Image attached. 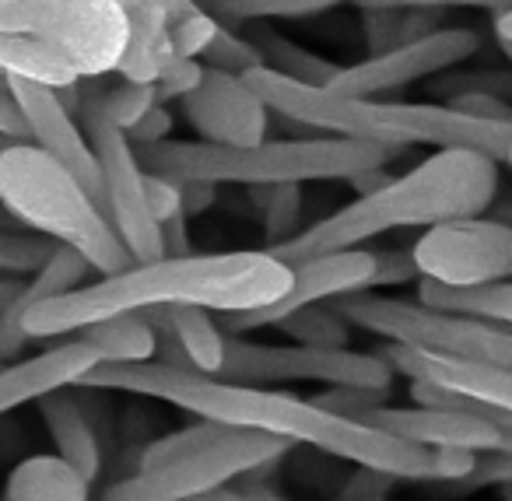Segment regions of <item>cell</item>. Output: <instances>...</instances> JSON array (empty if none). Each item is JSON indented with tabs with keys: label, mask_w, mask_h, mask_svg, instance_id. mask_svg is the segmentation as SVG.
<instances>
[{
	"label": "cell",
	"mask_w": 512,
	"mask_h": 501,
	"mask_svg": "<svg viewBox=\"0 0 512 501\" xmlns=\"http://www.w3.org/2000/svg\"><path fill=\"white\" fill-rule=\"evenodd\" d=\"M78 389H109V393H134L162 400L193 417H207L225 428L264 431L288 445H313L334 459L355 466L383 470L397 480H428L432 449L400 442L379 428H369L351 417L330 414L320 403L299 400L292 393H274L267 386H242L190 368H169L162 361L141 365H95Z\"/></svg>",
	"instance_id": "6da1fadb"
},
{
	"label": "cell",
	"mask_w": 512,
	"mask_h": 501,
	"mask_svg": "<svg viewBox=\"0 0 512 501\" xmlns=\"http://www.w3.org/2000/svg\"><path fill=\"white\" fill-rule=\"evenodd\" d=\"M288 288H292V267L267 249L162 256L151 263H130L120 274L95 277L67 295L46 298L25 312L22 330L29 340L74 337L99 319L176 309V305L235 316L278 302Z\"/></svg>",
	"instance_id": "7a4b0ae2"
},
{
	"label": "cell",
	"mask_w": 512,
	"mask_h": 501,
	"mask_svg": "<svg viewBox=\"0 0 512 501\" xmlns=\"http://www.w3.org/2000/svg\"><path fill=\"white\" fill-rule=\"evenodd\" d=\"M498 172H502L498 162L477 151H435L411 172L393 176L369 197H355L341 211L302 228L299 235H292L281 246H271L267 253L292 267L309 256L358 249L393 228H432L442 221L477 218L495 200Z\"/></svg>",
	"instance_id": "3957f363"
},
{
	"label": "cell",
	"mask_w": 512,
	"mask_h": 501,
	"mask_svg": "<svg viewBox=\"0 0 512 501\" xmlns=\"http://www.w3.org/2000/svg\"><path fill=\"white\" fill-rule=\"evenodd\" d=\"M271 113L302 123L323 137H351L379 148H407V144H432V148H460L488 155L502 165L512 151V120H481L453 106H428V102H386V99H351L320 85L281 78V74L256 67L242 74Z\"/></svg>",
	"instance_id": "277c9868"
},
{
	"label": "cell",
	"mask_w": 512,
	"mask_h": 501,
	"mask_svg": "<svg viewBox=\"0 0 512 501\" xmlns=\"http://www.w3.org/2000/svg\"><path fill=\"white\" fill-rule=\"evenodd\" d=\"M141 165L176 183H214V186H271L285 183H351L369 169L393 158V148H379L351 137H309V141H260L246 148L204 141H162L137 148Z\"/></svg>",
	"instance_id": "5b68a950"
},
{
	"label": "cell",
	"mask_w": 512,
	"mask_h": 501,
	"mask_svg": "<svg viewBox=\"0 0 512 501\" xmlns=\"http://www.w3.org/2000/svg\"><path fill=\"white\" fill-rule=\"evenodd\" d=\"M0 204L32 235L85 256L99 277L134 263L99 200L36 144L11 141L0 151Z\"/></svg>",
	"instance_id": "8992f818"
},
{
	"label": "cell",
	"mask_w": 512,
	"mask_h": 501,
	"mask_svg": "<svg viewBox=\"0 0 512 501\" xmlns=\"http://www.w3.org/2000/svg\"><path fill=\"white\" fill-rule=\"evenodd\" d=\"M334 305L348 316L355 330L376 333L386 344L446 354V358L512 375V326L439 312L421 302H404V298L369 295V291H358Z\"/></svg>",
	"instance_id": "52a82bcc"
},
{
	"label": "cell",
	"mask_w": 512,
	"mask_h": 501,
	"mask_svg": "<svg viewBox=\"0 0 512 501\" xmlns=\"http://www.w3.org/2000/svg\"><path fill=\"white\" fill-rule=\"evenodd\" d=\"M0 29L32 36L88 81L116 71L130 32L127 11L113 0H8Z\"/></svg>",
	"instance_id": "ba28073f"
},
{
	"label": "cell",
	"mask_w": 512,
	"mask_h": 501,
	"mask_svg": "<svg viewBox=\"0 0 512 501\" xmlns=\"http://www.w3.org/2000/svg\"><path fill=\"white\" fill-rule=\"evenodd\" d=\"M218 379L242 386H285V382H316V386H358L393 389V368L383 354L351 351V347H309V344H256L239 333H228L225 365Z\"/></svg>",
	"instance_id": "9c48e42d"
},
{
	"label": "cell",
	"mask_w": 512,
	"mask_h": 501,
	"mask_svg": "<svg viewBox=\"0 0 512 501\" xmlns=\"http://www.w3.org/2000/svg\"><path fill=\"white\" fill-rule=\"evenodd\" d=\"M285 449L288 442L264 435V431L232 428L225 438L204 449L120 477L102 491V501H193L214 487L232 484L235 477H246L274 463Z\"/></svg>",
	"instance_id": "30bf717a"
},
{
	"label": "cell",
	"mask_w": 512,
	"mask_h": 501,
	"mask_svg": "<svg viewBox=\"0 0 512 501\" xmlns=\"http://www.w3.org/2000/svg\"><path fill=\"white\" fill-rule=\"evenodd\" d=\"M95 81L85 92L81 116H85L88 144H92L95 162H99V172H102V211H106V218L113 221L116 235L123 239L127 253L134 256V263L162 260L165 256L162 228H158V221L151 218L148 190H144L148 169L141 165V155H137L127 130H120L106 116Z\"/></svg>",
	"instance_id": "8fae6325"
},
{
	"label": "cell",
	"mask_w": 512,
	"mask_h": 501,
	"mask_svg": "<svg viewBox=\"0 0 512 501\" xmlns=\"http://www.w3.org/2000/svg\"><path fill=\"white\" fill-rule=\"evenodd\" d=\"M418 277L446 288L512 281V225L488 218H456L421 232L411 246Z\"/></svg>",
	"instance_id": "7c38bea8"
},
{
	"label": "cell",
	"mask_w": 512,
	"mask_h": 501,
	"mask_svg": "<svg viewBox=\"0 0 512 501\" xmlns=\"http://www.w3.org/2000/svg\"><path fill=\"white\" fill-rule=\"evenodd\" d=\"M477 50H481V32L467 29V25L435 29L421 39L341 67L327 88L337 95H351V99H383L400 88H411L414 81L435 78V74L477 57Z\"/></svg>",
	"instance_id": "4fadbf2b"
},
{
	"label": "cell",
	"mask_w": 512,
	"mask_h": 501,
	"mask_svg": "<svg viewBox=\"0 0 512 501\" xmlns=\"http://www.w3.org/2000/svg\"><path fill=\"white\" fill-rule=\"evenodd\" d=\"M376 284V253L372 249H341V253H320L309 256L302 263H292V288L278 298V302L264 305V309L235 312V316H221L225 333H256V330H278L288 316L309 309V305L323 302H341L358 291H369Z\"/></svg>",
	"instance_id": "5bb4252c"
},
{
	"label": "cell",
	"mask_w": 512,
	"mask_h": 501,
	"mask_svg": "<svg viewBox=\"0 0 512 501\" xmlns=\"http://www.w3.org/2000/svg\"><path fill=\"white\" fill-rule=\"evenodd\" d=\"M362 424L379 428L400 442L421 449H474V452H512V421L470 414V410H439V407H379L365 410Z\"/></svg>",
	"instance_id": "9a60e30c"
},
{
	"label": "cell",
	"mask_w": 512,
	"mask_h": 501,
	"mask_svg": "<svg viewBox=\"0 0 512 501\" xmlns=\"http://www.w3.org/2000/svg\"><path fill=\"white\" fill-rule=\"evenodd\" d=\"M183 116L204 144L246 148L267 141V102L256 95L242 74H225L207 67L200 85L186 95Z\"/></svg>",
	"instance_id": "2e32d148"
},
{
	"label": "cell",
	"mask_w": 512,
	"mask_h": 501,
	"mask_svg": "<svg viewBox=\"0 0 512 501\" xmlns=\"http://www.w3.org/2000/svg\"><path fill=\"white\" fill-rule=\"evenodd\" d=\"M8 88L15 95L18 109L25 116L29 127V144H36L39 151L60 162L74 179H81L88 193L102 204V172L95 162V151L88 144V134L78 127L71 109L60 102V92L50 85L25 78H8Z\"/></svg>",
	"instance_id": "e0dca14e"
},
{
	"label": "cell",
	"mask_w": 512,
	"mask_h": 501,
	"mask_svg": "<svg viewBox=\"0 0 512 501\" xmlns=\"http://www.w3.org/2000/svg\"><path fill=\"white\" fill-rule=\"evenodd\" d=\"M95 365H102L99 354L88 347L81 333L32 354V358H15L0 365V417L25 403H39L46 393L78 386Z\"/></svg>",
	"instance_id": "ac0fdd59"
},
{
	"label": "cell",
	"mask_w": 512,
	"mask_h": 501,
	"mask_svg": "<svg viewBox=\"0 0 512 501\" xmlns=\"http://www.w3.org/2000/svg\"><path fill=\"white\" fill-rule=\"evenodd\" d=\"M393 375H404L407 382H432V386L453 389V393L474 396V400L488 403L491 410L512 417V375L495 372V368L470 365V361H456L446 354L432 351H414V347L386 344L379 351Z\"/></svg>",
	"instance_id": "d6986e66"
},
{
	"label": "cell",
	"mask_w": 512,
	"mask_h": 501,
	"mask_svg": "<svg viewBox=\"0 0 512 501\" xmlns=\"http://www.w3.org/2000/svg\"><path fill=\"white\" fill-rule=\"evenodd\" d=\"M92 274L95 270L88 267L85 256H78L67 246H57L50 253V260H46L36 274L22 277L18 295L8 302V309L0 312V361H15L18 354L25 351V344H29V337H25V330H22L25 312L36 309L46 298H57V295H67V291L81 288V284H88Z\"/></svg>",
	"instance_id": "ffe728a7"
},
{
	"label": "cell",
	"mask_w": 512,
	"mask_h": 501,
	"mask_svg": "<svg viewBox=\"0 0 512 501\" xmlns=\"http://www.w3.org/2000/svg\"><path fill=\"white\" fill-rule=\"evenodd\" d=\"M71 389L46 393L43 400H39V414H43V424H46V431H50V442H53V449H57V456L67 459L88 484H95L102 470V445H99V435H95L92 414H88L85 403H81Z\"/></svg>",
	"instance_id": "44dd1931"
},
{
	"label": "cell",
	"mask_w": 512,
	"mask_h": 501,
	"mask_svg": "<svg viewBox=\"0 0 512 501\" xmlns=\"http://www.w3.org/2000/svg\"><path fill=\"white\" fill-rule=\"evenodd\" d=\"M127 46H123V57L116 64V78L123 81H144V85H155L158 74L165 71L176 53H172L169 39V11L162 8V0H130L127 8Z\"/></svg>",
	"instance_id": "7402d4cb"
},
{
	"label": "cell",
	"mask_w": 512,
	"mask_h": 501,
	"mask_svg": "<svg viewBox=\"0 0 512 501\" xmlns=\"http://www.w3.org/2000/svg\"><path fill=\"white\" fill-rule=\"evenodd\" d=\"M4 501H92V484L57 452H43L8 473Z\"/></svg>",
	"instance_id": "603a6c76"
},
{
	"label": "cell",
	"mask_w": 512,
	"mask_h": 501,
	"mask_svg": "<svg viewBox=\"0 0 512 501\" xmlns=\"http://www.w3.org/2000/svg\"><path fill=\"white\" fill-rule=\"evenodd\" d=\"M155 323L172 333V340L179 344V351H183V358L190 361L193 372L214 375V379H218L221 365H225L228 337H225V326L214 323L211 312L197 309V305H176V309H158Z\"/></svg>",
	"instance_id": "cb8c5ba5"
},
{
	"label": "cell",
	"mask_w": 512,
	"mask_h": 501,
	"mask_svg": "<svg viewBox=\"0 0 512 501\" xmlns=\"http://www.w3.org/2000/svg\"><path fill=\"white\" fill-rule=\"evenodd\" d=\"M81 337L88 340L102 365H141L155 361L158 354V330L148 312H123L99 323L85 326Z\"/></svg>",
	"instance_id": "d4e9b609"
},
{
	"label": "cell",
	"mask_w": 512,
	"mask_h": 501,
	"mask_svg": "<svg viewBox=\"0 0 512 501\" xmlns=\"http://www.w3.org/2000/svg\"><path fill=\"white\" fill-rule=\"evenodd\" d=\"M418 302L439 312L488 319V323L512 326V281L470 284V288H446L439 281H418Z\"/></svg>",
	"instance_id": "484cf974"
},
{
	"label": "cell",
	"mask_w": 512,
	"mask_h": 501,
	"mask_svg": "<svg viewBox=\"0 0 512 501\" xmlns=\"http://www.w3.org/2000/svg\"><path fill=\"white\" fill-rule=\"evenodd\" d=\"M0 78L39 81V85H50L57 92L81 81L57 53L15 29H0Z\"/></svg>",
	"instance_id": "4316f807"
},
{
	"label": "cell",
	"mask_w": 512,
	"mask_h": 501,
	"mask_svg": "<svg viewBox=\"0 0 512 501\" xmlns=\"http://www.w3.org/2000/svg\"><path fill=\"white\" fill-rule=\"evenodd\" d=\"M253 46L260 50V57H264V67L274 74H281V78H292V81H302V85H320L327 88L330 81H334V74L341 71L337 64H330V60H323L320 53L306 50V46L292 43V39L278 36V32L271 29H253Z\"/></svg>",
	"instance_id": "83f0119b"
},
{
	"label": "cell",
	"mask_w": 512,
	"mask_h": 501,
	"mask_svg": "<svg viewBox=\"0 0 512 501\" xmlns=\"http://www.w3.org/2000/svg\"><path fill=\"white\" fill-rule=\"evenodd\" d=\"M218 22L228 25H256V22H292V18H313L334 11L341 4L358 0H197Z\"/></svg>",
	"instance_id": "f1b7e54d"
},
{
	"label": "cell",
	"mask_w": 512,
	"mask_h": 501,
	"mask_svg": "<svg viewBox=\"0 0 512 501\" xmlns=\"http://www.w3.org/2000/svg\"><path fill=\"white\" fill-rule=\"evenodd\" d=\"M285 337H292L295 344H309V347H348L351 330L355 326L348 323L337 305H309V309L288 316L285 323L278 326Z\"/></svg>",
	"instance_id": "f546056e"
},
{
	"label": "cell",
	"mask_w": 512,
	"mask_h": 501,
	"mask_svg": "<svg viewBox=\"0 0 512 501\" xmlns=\"http://www.w3.org/2000/svg\"><path fill=\"white\" fill-rule=\"evenodd\" d=\"M228 431L232 428H225V424L197 417V421L186 424V428H176V431H169V435H162V438H155V442L144 445L141 456H137V470H151V466H162L176 456H186V452H197V449H204V445L225 438Z\"/></svg>",
	"instance_id": "4dcf8cb0"
},
{
	"label": "cell",
	"mask_w": 512,
	"mask_h": 501,
	"mask_svg": "<svg viewBox=\"0 0 512 501\" xmlns=\"http://www.w3.org/2000/svg\"><path fill=\"white\" fill-rule=\"evenodd\" d=\"M99 102L106 109V116L120 130H134L151 109L158 106L155 85H144V81H123L116 88H99Z\"/></svg>",
	"instance_id": "1f68e13d"
},
{
	"label": "cell",
	"mask_w": 512,
	"mask_h": 501,
	"mask_svg": "<svg viewBox=\"0 0 512 501\" xmlns=\"http://www.w3.org/2000/svg\"><path fill=\"white\" fill-rule=\"evenodd\" d=\"M302 186L299 183H285V186H271V197L264 204V239L267 246H281L292 235H299V221H302Z\"/></svg>",
	"instance_id": "d6a6232c"
},
{
	"label": "cell",
	"mask_w": 512,
	"mask_h": 501,
	"mask_svg": "<svg viewBox=\"0 0 512 501\" xmlns=\"http://www.w3.org/2000/svg\"><path fill=\"white\" fill-rule=\"evenodd\" d=\"M53 242L43 235L0 232V277H29L50 260Z\"/></svg>",
	"instance_id": "836d02e7"
},
{
	"label": "cell",
	"mask_w": 512,
	"mask_h": 501,
	"mask_svg": "<svg viewBox=\"0 0 512 501\" xmlns=\"http://www.w3.org/2000/svg\"><path fill=\"white\" fill-rule=\"evenodd\" d=\"M200 60H204V67H214V71L225 74H249L256 67H264V57L253 46V39L225 29V22H221V32L214 36V43L207 46V53Z\"/></svg>",
	"instance_id": "e575fe53"
},
{
	"label": "cell",
	"mask_w": 512,
	"mask_h": 501,
	"mask_svg": "<svg viewBox=\"0 0 512 501\" xmlns=\"http://www.w3.org/2000/svg\"><path fill=\"white\" fill-rule=\"evenodd\" d=\"M221 32V22L211 15V11L197 8L193 15L179 18V22L169 25V39H172V53L176 57H193L200 60L207 53V46L214 43V36Z\"/></svg>",
	"instance_id": "d590c367"
},
{
	"label": "cell",
	"mask_w": 512,
	"mask_h": 501,
	"mask_svg": "<svg viewBox=\"0 0 512 501\" xmlns=\"http://www.w3.org/2000/svg\"><path fill=\"white\" fill-rule=\"evenodd\" d=\"M207 67L200 64V60L193 57H172L169 64H165V71L158 74L155 81V92H158V102H169V99H179L183 102L186 95L193 92V88L200 85V78H204Z\"/></svg>",
	"instance_id": "8d00e7d4"
},
{
	"label": "cell",
	"mask_w": 512,
	"mask_h": 501,
	"mask_svg": "<svg viewBox=\"0 0 512 501\" xmlns=\"http://www.w3.org/2000/svg\"><path fill=\"white\" fill-rule=\"evenodd\" d=\"M144 190H148V211L151 218L158 221V228L169 225L176 218H186L183 214V183L169 176H158V172H148L144 179Z\"/></svg>",
	"instance_id": "74e56055"
},
{
	"label": "cell",
	"mask_w": 512,
	"mask_h": 501,
	"mask_svg": "<svg viewBox=\"0 0 512 501\" xmlns=\"http://www.w3.org/2000/svg\"><path fill=\"white\" fill-rule=\"evenodd\" d=\"M477 459L481 452L474 449H432V470H428V480L432 484H467L477 470Z\"/></svg>",
	"instance_id": "f35d334b"
},
{
	"label": "cell",
	"mask_w": 512,
	"mask_h": 501,
	"mask_svg": "<svg viewBox=\"0 0 512 501\" xmlns=\"http://www.w3.org/2000/svg\"><path fill=\"white\" fill-rule=\"evenodd\" d=\"M362 11H379V8H393V11H411V8H428V11H446V8H481V11H498L509 8V0H358Z\"/></svg>",
	"instance_id": "ab89813d"
},
{
	"label": "cell",
	"mask_w": 512,
	"mask_h": 501,
	"mask_svg": "<svg viewBox=\"0 0 512 501\" xmlns=\"http://www.w3.org/2000/svg\"><path fill=\"white\" fill-rule=\"evenodd\" d=\"M481 487H512V452H481L477 470L460 491H481Z\"/></svg>",
	"instance_id": "60d3db41"
},
{
	"label": "cell",
	"mask_w": 512,
	"mask_h": 501,
	"mask_svg": "<svg viewBox=\"0 0 512 501\" xmlns=\"http://www.w3.org/2000/svg\"><path fill=\"white\" fill-rule=\"evenodd\" d=\"M365 43H369L372 57L400 46V11L393 8L365 11Z\"/></svg>",
	"instance_id": "b9f144b4"
},
{
	"label": "cell",
	"mask_w": 512,
	"mask_h": 501,
	"mask_svg": "<svg viewBox=\"0 0 512 501\" xmlns=\"http://www.w3.org/2000/svg\"><path fill=\"white\" fill-rule=\"evenodd\" d=\"M449 106L460 109V113H470V116H481V120H512V106L502 99L498 92H460L449 99Z\"/></svg>",
	"instance_id": "7bdbcfd3"
},
{
	"label": "cell",
	"mask_w": 512,
	"mask_h": 501,
	"mask_svg": "<svg viewBox=\"0 0 512 501\" xmlns=\"http://www.w3.org/2000/svg\"><path fill=\"white\" fill-rule=\"evenodd\" d=\"M169 134H172V113L162 106V102H158V106L151 109V113L144 116L134 130H127V137L134 141V148H151V144H162V141H169Z\"/></svg>",
	"instance_id": "ee69618b"
},
{
	"label": "cell",
	"mask_w": 512,
	"mask_h": 501,
	"mask_svg": "<svg viewBox=\"0 0 512 501\" xmlns=\"http://www.w3.org/2000/svg\"><path fill=\"white\" fill-rule=\"evenodd\" d=\"M421 281L411 253H376V284H407Z\"/></svg>",
	"instance_id": "f6af8a7d"
},
{
	"label": "cell",
	"mask_w": 512,
	"mask_h": 501,
	"mask_svg": "<svg viewBox=\"0 0 512 501\" xmlns=\"http://www.w3.org/2000/svg\"><path fill=\"white\" fill-rule=\"evenodd\" d=\"M397 484V477L383 470H369V466H358V473L351 477V484L344 487V498H379L386 501V491Z\"/></svg>",
	"instance_id": "bcb514c9"
},
{
	"label": "cell",
	"mask_w": 512,
	"mask_h": 501,
	"mask_svg": "<svg viewBox=\"0 0 512 501\" xmlns=\"http://www.w3.org/2000/svg\"><path fill=\"white\" fill-rule=\"evenodd\" d=\"M0 134L11 137V141H29V127H25V116L18 109L15 95H11L8 78H0Z\"/></svg>",
	"instance_id": "7dc6e473"
},
{
	"label": "cell",
	"mask_w": 512,
	"mask_h": 501,
	"mask_svg": "<svg viewBox=\"0 0 512 501\" xmlns=\"http://www.w3.org/2000/svg\"><path fill=\"white\" fill-rule=\"evenodd\" d=\"M214 200H218V186L214 183H183V214L186 218L207 211Z\"/></svg>",
	"instance_id": "c3c4849f"
},
{
	"label": "cell",
	"mask_w": 512,
	"mask_h": 501,
	"mask_svg": "<svg viewBox=\"0 0 512 501\" xmlns=\"http://www.w3.org/2000/svg\"><path fill=\"white\" fill-rule=\"evenodd\" d=\"M390 179H393V176L386 172V165H379V169H369V172H362V176H355L348 186H355L358 197H369V193H376L379 186H386Z\"/></svg>",
	"instance_id": "681fc988"
},
{
	"label": "cell",
	"mask_w": 512,
	"mask_h": 501,
	"mask_svg": "<svg viewBox=\"0 0 512 501\" xmlns=\"http://www.w3.org/2000/svg\"><path fill=\"white\" fill-rule=\"evenodd\" d=\"M193 501H256V498L249 491H235L232 484H225V487H214V491L200 494V498H193Z\"/></svg>",
	"instance_id": "f907efd6"
},
{
	"label": "cell",
	"mask_w": 512,
	"mask_h": 501,
	"mask_svg": "<svg viewBox=\"0 0 512 501\" xmlns=\"http://www.w3.org/2000/svg\"><path fill=\"white\" fill-rule=\"evenodd\" d=\"M18 288H22V277H0V312L8 309V302L18 295Z\"/></svg>",
	"instance_id": "816d5d0a"
},
{
	"label": "cell",
	"mask_w": 512,
	"mask_h": 501,
	"mask_svg": "<svg viewBox=\"0 0 512 501\" xmlns=\"http://www.w3.org/2000/svg\"><path fill=\"white\" fill-rule=\"evenodd\" d=\"M495 36L509 39V43H512V8H505V11H498V15H495Z\"/></svg>",
	"instance_id": "f5cc1de1"
},
{
	"label": "cell",
	"mask_w": 512,
	"mask_h": 501,
	"mask_svg": "<svg viewBox=\"0 0 512 501\" xmlns=\"http://www.w3.org/2000/svg\"><path fill=\"white\" fill-rule=\"evenodd\" d=\"M256 501H285V498H278V494H271V491H264V487H256V491H249Z\"/></svg>",
	"instance_id": "db71d44e"
},
{
	"label": "cell",
	"mask_w": 512,
	"mask_h": 501,
	"mask_svg": "<svg viewBox=\"0 0 512 501\" xmlns=\"http://www.w3.org/2000/svg\"><path fill=\"white\" fill-rule=\"evenodd\" d=\"M498 46H502V53H505V57L512 60V43H509V39H498Z\"/></svg>",
	"instance_id": "11a10c76"
},
{
	"label": "cell",
	"mask_w": 512,
	"mask_h": 501,
	"mask_svg": "<svg viewBox=\"0 0 512 501\" xmlns=\"http://www.w3.org/2000/svg\"><path fill=\"white\" fill-rule=\"evenodd\" d=\"M337 501H379V498H344V494H341Z\"/></svg>",
	"instance_id": "9f6ffc18"
},
{
	"label": "cell",
	"mask_w": 512,
	"mask_h": 501,
	"mask_svg": "<svg viewBox=\"0 0 512 501\" xmlns=\"http://www.w3.org/2000/svg\"><path fill=\"white\" fill-rule=\"evenodd\" d=\"M8 144H11V137H4V134H0V151L8 148Z\"/></svg>",
	"instance_id": "6f0895ef"
},
{
	"label": "cell",
	"mask_w": 512,
	"mask_h": 501,
	"mask_svg": "<svg viewBox=\"0 0 512 501\" xmlns=\"http://www.w3.org/2000/svg\"><path fill=\"white\" fill-rule=\"evenodd\" d=\"M113 4H120V8H127V4H130V0H113Z\"/></svg>",
	"instance_id": "680465c9"
},
{
	"label": "cell",
	"mask_w": 512,
	"mask_h": 501,
	"mask_svg": "<svg viewBox=\"0 0 512 501\" xmlns=\"http://www.w3.org/2000/svg\"><path fill=\"white\" fill-rule=\"evenodd\" d=\"M505 165H509V172H512V151H509V158H505Z\"/></svg>",
	"instance_id": "91938a15"
},
{
	"label": "cell",
	"mask_w": 512,
	"mask_h": 501,
	"mask_svg": "<svg viewBox=\"0 0 512 501\" xmlns=\"http://www.w3.org/2000/svg\"><path fill=\"white\" fill-rule=\"evenodd\" d=\"M4 4H8V0H0V8H4Z\"/></svg>",
	"instance_id": "94428289"
},
{
	"label": "cell",
	"mask_w": 512,
	"mask_h": 501,
	"mask_svg": "<svg viewBox=\"0 0 512 501\" xmlns=\"http://www.w3.org/2000/svg\"><path fill=\"white\" fill-rule=\"evenodd\" d=\"M0 365H8V361H0Z\"/></svg>",
	"instance_id": "6125c7cd"
}]
</instances>
